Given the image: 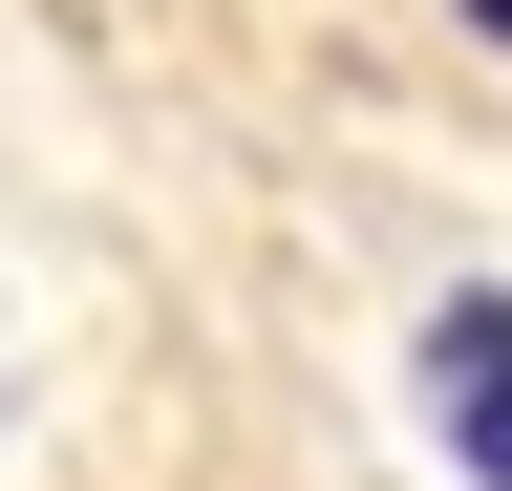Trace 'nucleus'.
<instances>
[{
  "instance_id": "1",
  "label": "nucleus",
  "mask_w": 512,
  "mask_h": 491,
  "mask_svg": "<svg viewBox=\"0 0 512 491\" xmlns=\"http://www.w3.org/2000/svg\"><path fill=\"white\" fill-rule=\"evenodd\" d=\"M427 427H448V470H470V491H512V299H491V278L427 321Z\"/></svg>"
}]
</instances>
